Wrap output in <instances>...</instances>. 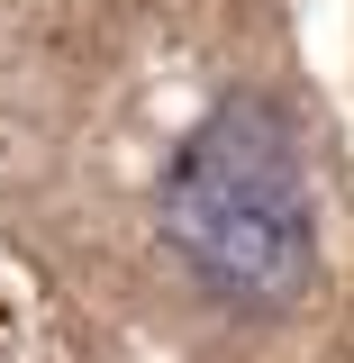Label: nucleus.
I'll list each match as a JSON object with an SVG mask.
<instances>
[{
    "label": "nucleus",
    "instance_id": "1",
    "mask_svg": "<svg viewBox=\"0 0 354 363\" xmlns=\"http://www.w3.org/2000/svg\"><path fill=\"white\" fill-rule=\"evenodd\" d=\"M164 236L182 272L227 309H282L318 272V209L300 145L264 100H219L164 173Z\"/></svg>",
    "mask_w": 354,
    "mask_h": 363
}]
</instances>
